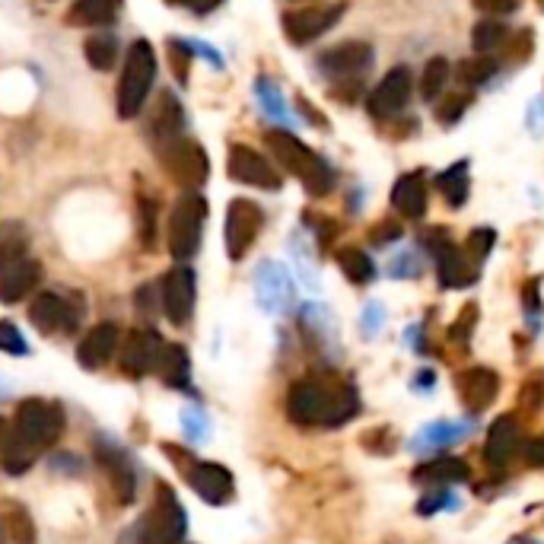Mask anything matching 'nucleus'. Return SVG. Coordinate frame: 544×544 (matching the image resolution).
Here are the masks:
<instances>
[{
  "mask_svg": "<svg viewBox=\"0 0 544 544\" xmlns=\"http://www.w3.org/2000/svg\"><path fill=\"white\" fill-rule=\"evenodd\" d=\"M468 102L471 99L465 93L443 99V105H436V121H440V125H455V121L462 118V112L468 109Z\"/></svg>",
  "mask_w": 544,
  "mask_h": 544,
  "instance_id": "nucleus-43",
  "label": "nucleus"
},
{
  "mask_svg": "<svg viewBox=\"0 0 544 544\" xmlns=\"http://www.w3.org/2000/svg\"><path fill=\"white\" fill-rule=\"evenodd\" d=\"M497 245V233L490 230V226H478V230H471L468 236V245H465V252H468V261H475V265H484L490 249Z\"/></svg>",
  "mask_w": 544,
  "mask_h": 544,
  "instance_id": "nucleus-39",
  "label": "nucleus"
},
{
  "mask_svg": "<svg viewBox=\"0 0 544 544\" xmlns=\"http://www.w3.org/2000/svg\"><path fill=\"white\" fill-rule=\"evenodd\" d=\"M471 45H475L478 55H497L506 45H510V26H503L497 20H484L471 32Z\"/></svg>",
  "mask_w": 544,
  "mask_h": 544,
  "instance_id": "nucleus-32",
  "label": "nucleus"
},
{
  "mask_svg": "<svg viewBox=\"0 0 544 544\" xmlns=\"http://www.w3.org/2000/svg\"><path fill=\"white\" fill-rule=\"evenodd\" d=\"M169 64H172V74L179 83H188V74H191V51L185 42H169Z\"/></svg>",
  "mask_w": 544,
  "mask_h": 544,
  "instance_id": "nucleus-41",
  "label": "nucleus"
},
{
  "mask_svg": "<svg viewBox=\"0 0 544 544\" xmlns=\"http://www.w3.org/2000/svg\"><path fill=\"white\" fill-rule=\"evenodd\" d=\"M182 125H185V115H182V105L175 102V96L166 90L160 93V102L153 105V115H150V137H153V144L156 150L172 144L175 137H182Z\"/></svg>",
  "mask_w": 544,
  "mask_h": 544,
  "instance_id": "nucleus-23",
  "label": "nucleus"
},
{
  "mask_svg": "<svg viewBox=\"0 0 544 544\" xmlns=\"http://www.w3.org/2000/svg\"><path fill=\"white\" fill-rule=\"evenodd\" d=\"M436 185H440L446 204L459 210V207L468 201V185H471V182H468V163H465V160L452 163V166L440 175V179H436Z\"/></svg>",
  "mask_w": 544,
  "mask_h": 544,
  "instance_id": "nucleus-31",
  "label": "nucleus"
},
{
  "mask_svg": "<svg viewBox=\"0 0 544 544\" xmlns=\"http://www.w3.org/2000/svg\"><path fill=\"white\" fill-rule=\"evenodd\" d=\"M338 268L344 271V277L350 280V284H373V277H376V265H373V258L360 252V249H341L338 252Z\"/></svg>",
  "mask_w": 544,
  "mask_h": 544,
  "instance_id": "nucleus-35",
  "label": "nucleus"
},
{
  "mask_svg": "<svg viewBox=\"0 0 544 544\" xmlns=\"http://www.w3.org/2000/svg\"><path fill=\"white\" fill-rule=\"evenodd\" d=\"M411 99V70L408 67H392L389 74L379 80V86L366 99V112L379 121H389L405 112Z\"/></svg>",
  "mask_w": 544,
  "mask_h": 544,
  "instance_id": "nucleus-17",
  "label": "nucleus"
},
{
  "mask_svg": "<svg viewBox=\"0 0 544 544\" xmlns=\"http://www.w3.org/2000/svg\"><path fill=\"white\" fill-rule=\"evenodd\" d=\"M446 83H449V61L446 58H430L420 70V99L424 102H436L446 93Z\"/></svg>",
  "mask_w": 544,
  "mask_h": 544,
  "instance_id": "nucleus-33",
  "label": "nucleus"
},
{
  "mask_svg": "<svg viewBox=\"0 0 544 544\" xmlns=\"http://www.w3.org/2000/svg\"><path fill=\"white\" fill-rule=\"evenodd\" d=\"M169 4L188 7V10H195V13H207V10H217L223 0H169Z\"/></svg>",
  "mask_w": 544,
  "mask_h": 544,
  "instance_id": "nucleus-50",
  "label": "nucleus"
},
{
  "mask_svg": "<svg viewBox=\"0 0 544 544\" xmlns=\"http://www.w3.org/2000/svg\"><path fill=\"white\" fill-rule=\"evenodd\" d=\"M29 322L42 335H74L83 322V306L67 300L61 293H39L29 306Z\"/></svg>",
  "mask_w": 544,
  "mask_h": 544,
  "instance_id": "nucleus-12",
  "label": "nucleus"
},
{
  "mask_svg": "<svg viewBox=\"0 0 544 544\" xmlns=\"http://www.w3.org/2000/svg\"><path fill=\"white\" fill-rule=\"evenodd\" d=\"M42 280V265L32 258L16 261L13 268L0 271V303H20L26 293H32Z\"/></svg>",
  "mask_w": 544,
  "mask_h": 544,
  "instance_id": "nucleus-25",
  "label": "nucleus"
},
{
  "mask_svg": "<svg viewBox=\"0 0 544 544\" xmlns=\"http://www.w3.org/2000/svg\"><path fill=\"white\" fill-rule=\"evenodd\" d=\"M4 433H7V420L0 417V443H4Z\"/></svg>",
  "mask_w": 544,
  "mask_h": 544,
  "instance_id": "nucleus-53",
  "label": "nucleus"
},
{
  "mask_svg": "<svg viewBox=\"0 0 544 544\" xmlns=\"http://www.w3.org/2000/svg\"><path fill=\"white\" fill-rule=\"evenodd\" d=\"M261 226H265V210L249 198H233L230 207H226V255L233 261H242L249 255L252 242L258 239Z\"/></svg>",
  "mask_w": 544,
  "mask_h": 544,
  "instance_id": "nucleus-9",
  "label": "nucleus"
},
{
  "mask_svg": "<svg viewBox=\"0 0 544 544\" xmlns=\"http://www.w3.org/2000/svg\"><path fill=\"white\" fill-rule=\"evenodd\" d=\"M414 481L427 487H452V484L468 481V465L462 459H452V455H436V459L417 468Z\"/></svg>",
  "mask_w": 544,
  "mask_h": 544,
  "instance_id": "nucleus-27",
  "label": "nucleus"
},
{
  "mask_svg": "<svg viewBox=\"0 0 544 544\" xmlns=\"http://www.w3.org/2000/svg\"><path fill=\"white\" fill-rule=\"evenodd\" d=\"M93 452H96L99 468L105 471V475H109L115 500L118 503H131L134 500V490H137V478H134V468H131L128 452L121 449L118 443H112L109 436H99Z\"/></svg>",
  "mask_w": 544,
  "mask_h": 544,
  "instance_id": "nucleus-19",
  "label": "nucleus"
},
{
  "mask_svg": "<svg viewBox=\"0 0 544 544\" xmlns=\"http://www.w3.org/2000/svg\"><path fill=\"white\" fill-rule=\"evenodd\" d=\"M156 373H160V379L169 385V389H188V385H191V363H188L185 347L166 344L160 363H156Z\"/></svg>",
  "mask_w": 544,
  "mask_h": 544,
  "instance_id": "nucleus-29",
  "label": "nucleus"
},
{
  "mask_svg": "<svg viewBox=\"0 0 544 544\" xmlns=\"http://www.w3.org/2000/svg\"><path fill=\"white\" fill-rule=\"evenodd\" d=\"M475 433H478V420L475 417H465V420H430V424H424L408 440V452L420 455V459H430V455H443L446 449L471 440Z\"/></svg>",
  "mask_w": 544,
  "mask_h": 544,
  "instance_id": "nucleus-10",
  "label": "nucleus"
},
{
  "mask_svg": "<svg viewBox=\"0 0 544 544\" xmlns=\"http://www.w3.org/2000/svg\"><path fill=\"white\" fill-rule=\"evenodd\" d=\"M83 51H86V61H90V67H96V70H112L115 67V61H118V39L112 32H96V35H90L86 39V45H83Z\"/></svg>",
  "mask_w": 544,
  "mask_h": 544,
  "instance_id": "nucleus-34",
  "label": "nucleus"
},
{
  "mask_svg": "<svg viewBox=\"0 0 544 544\" xmlns=\"http://www.w3.org/2000/svg\"><path fill=\"white\" fill-rule=\"evenodd\" d=\"M471 4L484 13H494V16H506V13L519 10V0H471Z\"/></svg>",
  "mask_w": 544,
  "mask_h": 544,
  "instance_id": "nucleus-47",
  "label": "nucleus"
},
{
  "mask_svg": "<svg viewBox=\"0 0 544 544\" xmlns=\"http://www.w3.org/2000/svg\"><path fill=\"white\" fill-rule=\"evenodd\" d=\"M373 67V48L366 42H344L319 55V70L331 80L360 83V77Z\"/></svg>",
  "mask_w": 544,
  "mask_h": 544,
  "instance_id": "nucleus-16",
  "label": "nucleus"
},
{
  "mask_svg": "<svg viewBox=\"0 0 544 544\" xmlns=\"http://www.w3.org/2000/svg\"><path fill=\"white\" fill-rule=\"evenodd\" d=\"M538 7H541V13H544V0H538Z\"/></svg>",
  "mask_w": 544,
  "mask_h": 544,
  "instance_id": "nucleus-54",
  "label": "nucleus"
},
{
  "mask_svg": "<svg viewBox=\"0 0 544 544\" xmlns=\"http://www.w3.org/2000/svg\"><path fill=\"white\" fill-rule=\"evenodd\" d=\"M185 529H188L185 506L172 494L169 484H156L153 506L137 522L134 544H182Z\"/></svg>",
  "mask_w": 544,
  "mask_h": 544,
  "instance_id": "nucleus-5",
  "label": "nucleus"
},
{
  "mask_svg": "<svg viewBox=\"0 0 544 544\" xmlns=\"http://www.w3.org/2000/svg\"><path fill=\"white\" fill-rule=\"evenodd\" d=\"M64 433V411L55 401L29 398L13 414V424L0 443V465L7 475H26L39 462V455L51 449Z\"/></svg>",
  "mask_w": 544,
  "mask_h": 544,
  "instance_id": "nucleus-1",
  "label": "nucleus"
},
{
  "mask_svg": "<svg viewBox=\"0 0 544 544\" xmlns=\"http://www.w3.org/2000/svg\"><path fill=\"white\" fill-rule=\"evenodd\" d=\"M497 70H500V64L494 58L475 55V58H468V61L459 64V80L465 86H484L490 77H497Z\"/></svg>",
  "mask_w": 544,
  "mask_h": 544,
  "instance_id": "nucleus-37",
  "label": "nucleus"
},
{
  "mask_svg": "<svg viewBox=\"0 0 544 544\" xmlns=\"http://www.w3.org/2000/svg\"><path fill=\"white\" fill-rule=\"evenodd\" d=\"M360 411V398L347 385H328L322 379H300L287 392V417L296 427H341Z\"/></svg>",
  "mask_w": 544,
  "mask_h": 544,
  "instance_id": "nucleus-2",
  "label": "nucleus"
},
{
  "mask_svg": "<svg viewBox=\"0 0 544 544\" xmlns=\"http://www.w3.org/2000/svg\"><path fill=\"white\" fill-rule=\"evenodd\" d=\"M475 315H478V309H475V306H468V309L462 312V319L452 325V338H459V341H462V338L468 335V328H475Z\"/></svg>",
  "mask_w": 544,
  "mask_h": 544,
  "instance_id": "nucleus-49",
  "label": "nucleus"
},
{
  "mask_svg": "<svg viewBox=\"0 0 544 544\" xmlns=\"http://www.w3.org/2000/svg\"><path fill=\"white\" fill-rule=\"evenodd\" d=\"M255 287H258L261 306H265L268 312L290 309V303H293V284H290L287 271L280 268V265H261Z\"/></svg>",
  "mask_w": 544,
  "mask_h": 544,
  "instance_id": "nucleus-24",
  "label": "nucleus"
},
{
  "mask_svg": "<svg viewBox=\"0 0 544 544\" xmlns=\"http://www.w3.org/2000/svg\"><path fill=\"white\" fill-rule=\"evenodd\" d=\"M459 392H462L465 408L471 414H478L494 405V398L500 392V376L494 370H487V366H475V370H468L459 379Z\"/></svg>",
  "mask_w": 544,
  "mask_h": 544,
  "instance_id": "nucleus-22",
  "label": "nucleus"
},
{
  "mask_svg": "<svg viewBox=\"0 0 544 544\" xmlns=\"http://www.w3.org/2000/svg\"><path fill=\"white\" fill-rule=\"evenodd\" d=\"M166 455L175 465H185V478L195 487V494L207 503H226L233 497V475L217 462H195L188 452H175L172 446H166Z\"/></svg>",
  "mask_w": 544,
  "mask_h": 544,
  "instance_id": "nucleus-8",
  "label": "nucleus"
},
{
  "mask_svg": "<svg viewBox=\"0 0 544 544\" xmlns=\"http://www.w3.org/2000/svg\"><path fill=\"white\" fill-rule=\"evenodd\" d=\"M347 13V4H322V7H300L284 13V35L293 45H309L315 39H322L328 29H335L338 20Z\"/></svg>",
  "mask_w": 544,
  "mask_h": 544,
  "instance_id": "nucleus-13",
  "label": "nucleus"
},
{
  "mask_svg": "<svg viewBox=\"0 0 544 544\" xmlns=\"http://www.w3.org/2000/svg\"><path fill=\"white\" fill-rule=\"evenodd\" d=\"M121 10V0H77L67 10V23L90 29V26H109Z\"/></svg>",
  "mask_w": 544,
  "mask_h": 544,
  "instance_id": "nucleus-28",
  "label": "nucleus"
},
{
  "mask_svg": "<svg viewBox=\"0 0 544 544\" xmlns=\"http://www.w3.org/2000/svg\"><path fill=\"white\" fill-rule=\"evenodd\" d=\"M522 446V430H519V420L513 414H503L494 427L487 433V446H484V459L490 465L503 468L506 462L513 459Z\"/></svg>",
  "mask_w": 544,
  "mask_h": 544,
  "instance_id": "nucleus-21",
  "label": "nucleus"
},
{
  "mask_svg": "<svg viewBox=\"0 0 544 544\" xmlns=\"http://www.w3.org/2000/svg\"><path fill=\"white\" fill-rule=\"evenodd\" d=\"M29 252V236L20 223H4L0 226V271L13 268L16 261H23Z\"/></svg>",
  "mask_w": 544,
  "mask_h": 544,
  "instance_id": "nucleus-30",
  "label": "nucleus"
},
{
  "mask_svg": "<svg viewBox=\"0 0 544 544\" xmlns=\"http://www.w3.org/2000/svg\"><path fill=\"white\" fill-rule=\"evenodd\" d=\"M160 163L166 169V175L182 185L188 191H195L207 182L210 175V160H207V150L198 144V140H188V137H175L172 144L160 147Z\"/></svg>",
  "mask_w": 544,
  "mask_h": 544,
  "instance_id": "nucleus-7",
  "label": "nucleus"
},
{
  "mask_svg": "<svg viewBox=\"0 0 544 544\" xmlns=\"http://www.w3.org/2000/svg\"><path fill=\"white\" fill-rule=\"evenodd\" d=\"M0 532H4L13 544H32L35 532H32V522L23 510H13L10 516L0 519Z\"/></svg>",
  "mask_w": 544,
  "mask_h": 544,
  "instance_id": "nucleus-38",
  "label": "nucleus"
},
{
  "mask_svg": "<svg viewBox=\"0 0 544 544\" xmlns=\"http://www.w3.org/2000/svg\"><path fill=\"white\" fill-rule=\"evenodd\" d=\"M204 220H207V201L195 191H188L179 201H175L172 214H169V252L188 261L195 258L201 249V236H204Z\"/></svg>",
  "mask_w": 544,
  "mask_h": 544,
  "instance_id": "nucleus-6",
  "label": "nucleus"
},
{
  "mask_svg": "<svg viewBox=\"0 0 544 544\" xmlns=\"http://www.w3.org/2000/svg\"><path fill=\"white\" fill-rule=\"evenodd\" d=\"M420 271H424V261H420L414 252H401L398 258H392V265H389V274L398 277V280H411Z\"/></svg>",
  "mask_w": 544,
  "mask_h": 544,
  "instance_id": "nucleus-44",
  "label": "nucleus"
},
{
  "mask_svg": "<svg viewBox=\"0 0 544 544\" xmlns=\"http://www.w3.org/2000/svg\"><path fill=\"white\" fill-rule=\"evenodd\" d=\"M385 325V309L379 303H370L363 309V319H360V331H363V338H376L379 331Z\"/></svg>",
  "mask_w": 544,
  "mask_h": 544,
  "instance_id": "nucleus-45",
  "label": "nucleus"
},
{
  "mask_svg": "<svg viewBox=\"0 0 544 544\" xmlns=\"http://www.w3.org/2000/svg\"><path fill=\"white\" fill-rule=\"evenodd\" d=\"M424 245L436 258V274H440V287L443 290H462V287H471L478 280V268L471 265L468 255H462L459 249H455L452 239L440 230V226H436L433 233H427Z\"/></svg>",
  "mask_w": 544,
  "mask_h": 544,
  "instance_id": "nucleus-11",
  "label": "nucleus"
},
{
  "mask_svg": "<svg viewBox=\"0 0 544 544\" xmlns=\"http://www.w3.org/2000/svg\"><path fill=\"white\" fill-rule=\"evenodd\" d=\"M140 242L144 249H153L156 242V201L140 198Z\"/></svg>",
  "mask_w": 544,
  "mask_h": 544,
  "instance_id": "nucleus-42",
  "label": "nucleus"
},
{
  "mask_svg": "<svg viewBox=\"0 0 544 544\" xmlns=\"http://www.w3.org/2000/svg\"><path fill=\"white\" fill-rule=\"evenodd\" d=\"M0 350H4V354H13V357L29 354V344L13 322H0Z\"/></svg>",
  "mask_w": 544,
  "mask_h": 544,
  "instance_id": "nucleus-40",
  "label": "nucleus"
},
{
  "mask_svg": "<svg viewBox=\"0 0 544 544\" xmlns=\"http://www.w3.org/2000/svg\"><path fill=\"white\" fill-rule=\"evenodd\" d=\"M265 144L274 153V160L290 175H296L312 198H325L328 191L335 188V172H331V166L315 150H309L300 137H293L290 131H268Z\"/></svg>",
  "mask_w": 544,
  "mask_h": 544,
  "instance_id": "nucleus-3",
  "label": "nucleus"
},
{
  "mask_svg": "<svg viewBox=\"0 0 544 544\" xmlns=\"http://www.w3.org/2000/svg\"><path fill=\"white\" fill-rule=\"evenodd\" d=\"M417 516H436V513H459L462 510V497L455 494L452 487H436L430 494L417 500Z\"/></svg>",
  "mask_w": 544,
  "mask_h": 544,
  "instance_id": "nucleus-36",
  "label": "nucleus"
},
{
  "mask_svg": "<svg viewBox=\"0 0 544 544\" xmlns=\"http://www.w3.org/2000/svg\"><path fill=\"white\" fill-rule=\"evenodd\" d=\"M525 462L544 468V436H541V440H535L532 446H525Z\"/></svg>",
  "mask_w": 544,
  "mask_h": 544,
  "instance_id": "nucleus-51",
  "label": "nucleus"
},
{
  "mask_svg": "<svg viewBox=\"0 0 544 544\" xmlns=\"http://www.w3.org/2000/svg\"><path fill=\"white\" fill-rule=\"evenodd\" d=\"M226 172H230L233 182H242V185H252V188H261V191H277L284 185L280 179V172L261 156L258 150L245 147V144H233L230 147V156H226Z\"/></svg>",
  "mask_w": 544,
  "mask_h": 544,
  "instance_id": "nucleus-14",
  "label": "nucleus"
},
{
  "mask_svg": "<svg viewBox=\"0 0 544 544\" xmlns=\"http://www.w3.org/2000/svg\"><path fill=\"white\" fill-rule=\"evenodd\" d=\"M433 389H436V376H433V370H420V373L411 379V392L430 395Z\"/></svg>",
  "mask_w": 544,
  "mask_h": 544,
  "instance_id": "nucleus-48",
  "label": "nucleus"
},
{
  "mask_svg": "<svg viewBox=\"0 0 544 544\" xmlns=\"http://www.w3.org/2000/svg\"><path fill=\"white\" fill-rule=\"evenodd\" d=\"M166 341L147 328L128 331V338L121 341V373L131 379H144L147 373H156V363L163 357Z\"/></svg>",
  "mask_w": 544,
  "mask_h": 544,
  "instance_id": "nucleus-15",
  "label": "nucleus"
},
{
  "mask_svg": "<svg viewBox=\"0 0 544 544\" xmlns=\"http://www.w3.org/2000/svg\"><path fill=\"white\" fill-rule=\"evenodd\" d=\"M118 347H121V331H118V325L102 322V325L86 331L83 341L77 344V360H80L83 370H102V366L115 357Z\"/></svg>",
  "mask_w": 544,
  "mask_h": 544,
  "instance_id": "nucleus-20",
  "label": "nucleus"
},
{
  "mask_svg": "<svg viewBox=\"0 0 544 544\" xmlns=\"http://www.w3.org/2000/svg\"><path fill=\"white\" fill-rule=\"evenodd\" d=\"M163 312L172 325H188L191 315H195V296H198V284H195V271L179 265L172 268L163 277Z\"/></svg>",
  "mask_w": 544,
  "mask_h": 544,
  "instance_id": "nucleus-18",
  "label": "nucleus"
},
{
  "mask_svg": "<svg viewBox=\"0 0 544 544\" xmlns=\"http://www.w3.org/2000/svg\"><path fill=\"white\" fill-rule=\"evenodd\" d=\"M153 77H156L153 45L147 39H137L128 48V58H125L121 80H118V115L121 118L140 115V109L147 105V96L153 90Z\"/></svg>",
  "mask_w": 544,
  "mask_h": 544,
  "instance_id": "nucleus-4",
  "label": "nucleus"
},
{
  "mask_svg": "<svg viewBox=\"0 0 544 544\" xmlns=\"http://www.w3.org/2000/svg\"><path fill=\"white\" fill-rule=\"evenodd\" d=\"M392 207L398 210L401 217L408 220H420L427 214V182L424 172H408L401 175L392 188Z\"/></svg>",
  "mask_w": 544,
  "mask_h": 544,
  "instance_id": "nucleus-26",
  "label": "nucleus"
},
{
  "mask_svg": "<svg viewBox=\"0 0 544 544\" xmlns=\"http://www.w3.org/2000/svg\"><path fill=\"white\" fill-rule=\"evenodd\" d=\"M370 239H373V245H389V242L401 239V226L392 223V220H382V223H376V230L370 233Z\"/></svg>",
  "mask_w": 544,
  "mask_h": 544,
  "instance_id": "nucleus-46",
  "label": "nucleus"
},
{
  "mask_svg": "<svg viewBox=\"0 0 544 544\" xmlns=\"http://www.w3.org/2000/svg\"><path fill=\"white\" fill-rule=\"evenodd\" d=\"M506 544H541V541H535V538H510Z\"/></svg>",
  "mask_w": 544,
  "mask_h": 544,
  "instance_id": "nucleus-52",
  "label": "nucleus"
}]
</instances>
